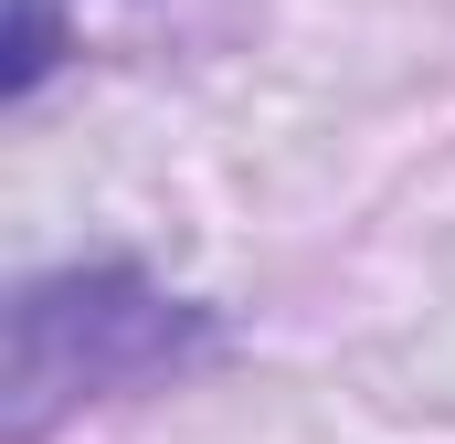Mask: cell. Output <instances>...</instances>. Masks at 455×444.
I'll return each instance as SVG.
<instances>
[{"label":"cell","mask_w":455,"mask_h":444,"mask_svg":"<svg viewBox=\"0 0 455 444\" xmlns=\"http://www.w3.org/2000/svg\"><path fill=\"white\" fill-rule=\"evenodd\" d=\"M212 349V307L170 297L127 254L53 265L0 318V444H43L85 402H127L148 381H180Z\"/></svg>","instance_id":"obj_1"},{"label":"cell","mask_w":455,"mask_h":444,"mask_svg":"<svg viewBox=\"0 0 455 444\" xmlns=\"http://www.w3.org/2000/svg\"><path fill=\"white\" fill-rule=\"evenodd\" d=\"M53 64H64V11H53V0H11V53H0V96L21 107V96H32V85L53 75Z\"/></svg>","instance_id":"obj_2"}]
</instances>
